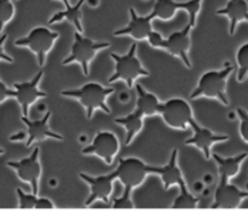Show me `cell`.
Returning <instances> with one entry per match:
<instances>
[{"instance_id": "3", "label": "cell", "mask_w": 248, "mask_h": 224, "mask_svg": "<svg viewBox=\"0 0 248 224\" xmlns=\"http://www.w3.org/2000/svg\"><path fill=\"white\" fill-rule=\"evenodd\" d=\"M232 70H234V67L229 65L223 70H211V72L205 73L200 78L198 86L190 97L193 99L199 98V97L216 98L222 102L224 106H228L229 99L227 96V81Z\"/></svg>"}, {"instance_id": "31", "label": "cell", "mask_w": 248, "mask_h": 224, "mask_svg": "<svg viewBox=\"0 0 248 224\" xmlns=\"http://www.w3.org/2000/svg\"><path fill=\"white\" fill-rule=\"evenodd\" d=\"M6 38H7V34H2V36H0V61H5V62L12 63L14 62L12 57H10L9 55H6V53L4 52V48H2V45H4Z\"/></svg>"}, {"instance_id": "16", "label": "cell", "mask_w": 248, "mask_h": 224, "mask_svg": "<svg viewBox=\"0 0 248 224\" xmlns=\"http://www.w3.org/2000/svg\"><path fill=\"white\" fill-rule=\"evenodd\" d=\"M128 11H130V22L125 28L114 32V35H131L136 40L148 39L149 34L154 31L152 27V21L154 19L153 15L149 14L148 16H138L133 7H130Z\"/></svg>"}, {"instance_id": "27", "label": "cell", "mask_w": 248, "mask_h": 224, "mask_svg": "<svg viewBox=\"0 0 248 224\" xmlns=\"http://www.w3.org/2000/svg\"><path fill=\"white\" fill-rule=\"evenodd\" d=\"M131 189L125 188L121 198H115L113 201V208L115 210H131L135 208V204L131 200Z\"/></svg>"}, {"instance_id": "22", "label": "cell", "mask_w": 248, "mask_h": 224, "mask_svg": "<svg viewBox=\"0 0 248 224\" xmlns=\"http://www.w3.org/2000/svg\"><path fill=\"white\" fill-rule=\"evenodd\" d=\"M17 196H18V208L22 210H31V208H39V210H51L55 208L52 201L47 198H38L35 194H27L22 189L17 188Z\"/></svg>"}, {"instance_id": "20", "label": "cell", "mask_w": 248, "mask_h": 224, "mask_svg": "<svg viewBox=\"0 0 248 224\" xmlns=\"http://www.w3.org/2000/svg\"><path fill=\"white\" fill-rule=\"evenodd\" d=\"M212 157L218 165L219 178H224L229 181L230 178H232V177L239 174L241 164L246 160L248 154L247 153H241V154L232 158H222L218 154H213Z\"/></svg>"}, {"instance_id": "32", "label": "cell", "mask_w": 248, "mask_h": 224, "mask_svg": "<svg viewBox=\"0 0 248 224\" xmlns=\"http://www.w3.org/2000/svg\"><path fill=\"white\" fill-rule=\"evenodd\" d=\"M50 1H52V0H50ZM60 1H62L63 4L65 5V6H68V5H70V2H69V0H60Z\"/></svg>"}, {"instance_id": "4", "label": "cell", "mask_w": 248, "mask_h": 224, "mask_svg": "<svg viewBox=\"0 0 248 224\" xmlns=\"http://www.w3.org/2000/svg\"><path fill=\"white\" fill-rule=\"evenodd\" d=\"M137 44H132L126 55L120 56L115 52L110 53V57L115 61V72L108 79L109 82L116 80H124L127 84L128 89L133 87V81L138 77H149L150 73L142 65L140 61L136 56Z\"/></svg>"}, {"instance_id": "33", "label": "cell", "mask_w": 248, "mask_h": 224, "mask_svg": "<svg viewBox=\"0 0 248 224\" xmlns=\"http://www.w3.org/2000/svg\"><path fill=\"white\" fill-rule=\"evenodd\" d=\"M0 154H4V149H1V148H0Z\"/></svg>"}, {"instance_id": "10", "label": "cell", "mask_w": 248, "mask_h": 224, "mask_svg": "<svg viewBox=\"0 0 248 224\" xmlns=\"http://www.w3.org/2000/svg\"><path fill=\"white\" fill-rule=\"evenodd\" d=\"M39 149L34 148L31 154L28 158L19 160V161H9L7 166L16 171L17 176L21 181L27 182L31 186V193L38 195L39 192V178L41 176V166L39 162Z\"/></svg>"}, {"instance_id": "1", "label": "cell", "mask_w": 248, "mask_h": 224, "mask_svg": "<svg viewBox=\"0 0 248 224\" xmlns=\"http://www.w3.org/2000/svg\"><path fill=\"white\" fill-rule=\"evenodd\" d=\"M136 89H137V108L136 111L128 114L127 116L116 118L114 120L116 124L123 125L126 128V145L130 144L136 135L142 130L143 118L147 115L159 114L160 107H161V103L154 94L145 91L140 85H136Z\"/></svg>"}, {"instance_id": "9", "label": "cell", "mask_w": 248, "mask_h": 224, "mask_svg": "<svg viewBox=\"0 0 248 224\" xmlns=\"http://www.w3.org/2000/svg\"><path fill=\"white\" fill-rule=\"evenodd\" d=\"M159 114L170 128L177 130H186L189 121L193 119L191 107L186 99L182 98H172L164 104L161 103Z\"/></svg>"}, {"instance_id": "19", "label": "cell", "mask_w": 248, "mask_h": 224, "mask_svg": "<svg viewBox=\"0 0 248 224\" xmlns=\"http://www.w3.org/2000/svg\"><path fill=\"white\" fill-rule=\"evenodd\" d=\"M217 15H224L229 18V34L234 35L237 23L248 21V2L246 0H229L223 9L217 10Z\"/></svg>"}, {"instance_id": "12", "label": "cell", "mask_w": 248, "mask_h": 224, "mask_svg": "<svg viewBox=\"0 0 248 224\" xmlns=\"http://www.w3.org/2000/svg\"><path fill=\"white\" fill-rule=\"evenodd\" d=\"M246 198H248V192L241 191L234 184H230L228 179L219 178V184L215 193V203L211 208L232 210L240 208L242 200Z\"/></svg>"}, {"instance_id": "25", "label": "cell", "mask_w": 248, "mask_h": 224, "mask_svg": "<svg viewBox=\"0 0 248 224\" xmlns=\"http://www.w3.org/2000/svg\"><path fill=\"white\" fill-rule=\"evenodd\" d=\"M236 62L239 65L237 81H244L248 75V43L244 44L236 53Z\"/></svg>"}, {"instance_id": "21", "label": "cell", "mask_w": 248, "mask_h": 224, "mask_svg": "<svg viewBox=\"0 0 248 224\" xmlns=\"http://www.w3.org/2000/svg\"><path fill=\"white\" fill-rule=\"evenodd\" d=\"M85 2V0H79L75 5H68L65 6L64 11H60L57 14L53 15L50 18L48 23L52 24L55 22H60L62 19H67L70 23L74 24V27L77 28V31L79 33H82V24H81V7L82 4Z\"/></svg>"}, {"instance_id": "17", "label": "cell", "mask_w": 248, "mask_h": 224, "mask_svg": "<svg viewBox=\"0 0 248 224\" xmlns=\"http://www.w3.org/2000/svg\"><path fill=\"white\" fill-rule=\"evenodd\" d=\"M51 112H47L43 119L40 120H29L28 116H22L21 120L28 128V141H27V147H31L33 143L43 142L47 138H55V140L63 141V137L58 133L53 132L48 126Z\"/></svg>"}, {"instance_id": "6", "label": "cell", "mask_w": 248, "mask_h": 224, "mask_svg": "<svg viewBox=\"0 0 248 224\" xmlns=\"http://www.w3.org/2000/svg\"><path fill=\"white\" fill-rule=\"evenodd\" d=\"M108 46H110L109 43H94L93 40L81 35V33L77 31L74 33V43H73L72 46V52L63 61L62 64L65 65L74 62L79 63L81 65L82 73H84L85 77H89L90 62L93 60L98 51L107 48Z\"/></svg>"}, {"instance_id": "8", "label": "cell", "mask_w": 248, "mask_h": 224, "mask_svg": "<svg viewBox=\"0 0 248 224\" xmlns=\"http://www.w3.org/2000/svg\"><path fill=\"white\" fill-rule=\"evenodd\" d=\"M60 34L57 32L50 31L46 27H36L31 29L27 36L17 39L15 41L16 46H27L31 48L38 58L39 67H44L46 61V55L52 48L53 43L58 39Z\"/></svg>"}, {"instance_id": "23", "label": "cell", "mask_w": 248, "mask_h": 224, "mask_svg": "<svg viewBox=\"0 0 248 224\" xmlns=\"http://www.w3.org/2000/svg\"><path fill=\"white\" fill-rule=\"evenodd\" d=\"M186 1L178 2L174 0H156L153 9V17L167 21L176 15L177 10H186Z\"/></svg>"}, {"instance_id": "28", "label": "cell", "mask_w": 248, "mask_h": 224, "mask_svg": "<svg viewBox=\"0 0 248 224\" xmlns=\"http://www.w3.org/2000/svg\"><path fill=\"white\" fill-rule=\"evenodd\" d=\"M201 1L202 0H188L186 1V10L189 15V24L191 26V28L196 26V17H198L199 11L201 9Z\"/></svg>"}, {"instance_id": "24", "label": "cell", "mask_w": 248, "mask_h": 224, "mask_svg": "<svg viewBox=\"0 0 248 224\" xmlns=\"http://www.w3.org/2000/svg\"><path fill=\"white\" fill-rule=\"evenodd\" d=\"M181 189V194L177 196V199L174 200L172 208H176V210H182V208H195L196 205L199 203V199L195 198L193 194L189 192L188 187H183Z\"/></svg>"}, {"instance_id": "30", "label": "cell", "mask_w": 248, "mask_h": 224, "mask_svg": "<svg viewBox=\"0 0 248 224\" xmlns=\"http://www.w3.org/2000/svg\"><path fill=\"white\" fill-rule=\"evenodd\" d=\"M15 95H16V91L9 89V87L0 80V103L4 102L6 98H9V97H15Z\"/></svg>"}, {"instance_id": "18", "label": "cell", "mask_w": 248, "mask_h": 224, "mask_svg": "<svg viewBox=\"0 0 248 224\" xmlns=\"http://www.w3.org/2000/svg\"><path fill=\"white\" fill-rule=\"evenodd\" d=\"M177 155H178V149H173L171 153V157H170L169 164L162 167L153 166V174L159 175L161 177L165 191H167L170 187L174 186V184H177L179 188H183L186 186V181L182 176L181 169L177 164Z\"/></svg>"}, {"instance_id": "5", "label": "cell", "mask_w": 248, "mask_h": 224, "mask_svg": "<svg viewBox=\"0 0 248 224\" xmlns=\"http://www.w3.org/2000/svg\"><path fill=\"white\" fill-rule=\"evenodd\" d=\"M190 24H186L182 31L174 32L169 38L164 39L161 34L157 32L153 31L148 36L150 45L153 48H161L169 51L171 55L178 56L188 68H191V62L188 57L189 48H190L191 40H190Z\"/></svg>"}, {"instance_id": "29", "label": "cell", "mask_w": 248, "mask_h": 224, "mask_svg": "<svg viewBox=\"0 0 248 224\" xmlns=\"http://www.w3.org/2000/svg\"><path fill=\"white\" fill-rule=\"evenodd\" d=\"M237 115L240 118V133L245 142L248 143V113L244 109H237Z\"/></svg>"}, {"instance_id": "14", "label": "cell", "mask_w": 248, "mask_h": 224, "mask_svg": "<svg viewBox=\"0 0 248 224\" xmlns=\"http://www.w3.org/2000/svg\"><path fill=\"white\" fill-rule=\"evenodd\" d=\"M79 176L91 188V193H90V196L85 203V206H90L97 200L109 203V199L113 193V182L116 179L114 171L109 175H104V176L92 177L85 174H80Z\"/></svg>"}, {"instance_id": "7", "label": "cell", "mask_w": 248, "mask_h": 224, "mask_svg": "<svg viewBox=\"0 0 248 224\" xmlns=\"http://www.w3.org/2000/svg\"><path fill=\"white\" fill-rule=\"evenodd\" d=\"M114 174L125 188L132 191L145 181L148 175L153 174V166L138 158H121Z\"/></svg>"}, {"instance_id": "15", "label": "cell", "mask_w": 248, "mask_h": 224, "mask_svg": "<svg viewBox=\"0 0 248 224\" xmlns=\"http://www.w3.org/2000/svg\"><path fill=\"white\" fill-rule=\"evenodd\" d=\"M189 125L193 128L194 136L186 141V144L195 145L198 149H200L203 153V155H205V158L207 160L211 159V147L213 144L229 140V136L228 135H216V133H213L208 128L200 126L194 120V118L189 121Z\"/></svg>"}, {"instance_id": "13", "label": "cell", "mask_w": 248, "mask_h": 224, "mask_svg": "<svg viewBox=\"0 0 248 224\" xmlns=\"http://www.w3.org/2000/svg\"><path fill=\"white\" fill-rule=\"evenodd\" d=\"M43 75V70H39L38 74H36L35 77L33 78V80H31V81L15 82L14 84L15 91H16L15 97H16L19 106H21L23 116H28L29 107H31L36 99L44 98V97L47 96L46 92L39 90V82H40Z\"/></svg>"}, {"instance_id": "11", "label": "cell", "mask_w": 248, "mask_h": 224, "mask_svg": "<svg viewBox=\"0 0 248 224\" xmlns=\"http://www.w3.org/2000/svg\"><path fill=\"white\" fill-rule=\"evenodd\" d=\"M119 152V140L113 132L109 131H99L94 136L93 141L90 145L81 150L82 154H94L103 159L107 164L113 162L114 157Z\"/></svg>"}, {"instance_id": "2", "label": "cell", "mask_w": 248, "mask_h": 224, "mask_svg": "<svg viewBox=\"0 0 248 224\" xmlns=\"http://www.w3.org/2000/svg\"><path fill=\"white\" fill-rule=\"evenodd\" d=\"M114 92L113 87H104L98 82H89L78 90H67L62 91L63 96L73 97L81 102L86 109L87 119L92 118V114L96 109H102L107 114H110V109L107 106V97Z\"/></svg>"}, {"instance_id": "26", "label": "cell", "mask_w": 248, "mask_h": 224, "mask_svg": "<svg viewBox=\"0 0 248 224\" xmlns=\"http://www.w3.org/2000/svg\"><path fill=\"white\" fill-rule=\"evenodd\" d=\"M15 15V6L11 0H0V33L5 24L12 19Z\"/></svg>"}]
</instances>
